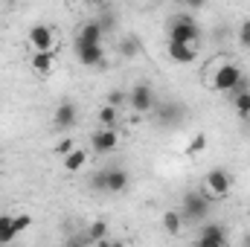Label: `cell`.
Segmentation results:
<instances>
[{
  "instance_id": "cell-19",
  "label": "cell",
  "mask_w": 250,
  "mask_h": 247,
  "mask_svg": "<svg viewBox=\"0 0 250 247\" xmlns=\"http://www.w3.org/2000/svg\"><path fill=\"white\" fill-rule=\"evenodd\" d=\"M96 120L102 128H114V125L120 123V108H111V105H102L99 108V114H96Z\"/></svg>"
},
{
  "instance_id": "cell-2",
  "label": "cell",
  "mask_w": 250,
  "mask_h": 247,
  "mask_svg": "<svg viewBox=\"0 0 250 247\" xmlns=\"http://www.w3.org/2000/svg\"><path fill=\"white\" fill-rule=\"evenodd\" d=\"M169 41H175V44H189V47H198V41H201V26L195 23V18L181 15V18H175V21L169 23Z\"/></svg>"
},
{
  "instance_id": "cell-5",
  "label": "cell",
  "mask_w": 250,
  "mask_h": 247,
  "mask_svg": "<svg viewBox=\"0 0 250 247\" xmlns=\"http://www.w3.org/2000/svg\"><path fill=\"white\" fill-rule=\"evenodd\" d=\"M26 38H29V47H32V53H56V32H53V26L50 23H32L29 26V32H26Z\"/></svg>"
},
{
  "instance_id": "cell-1",
  "label": "cell",
  "mask_w": 250,
  "mask_h": 247,
  "mask_svg": "<svg viewBox=\"0 0 250 247\" xmlns=\"http://www.w3.org/2000/svg\"><path fill=\"white\" fill-rule=\"evenodd\" d=\"M212 90H221V93H236L242 84H245V73H242V67L236 62H224L218 64V70H215V76H212Z\"/></svg>"
},
{
  "instance_id": "cell-20",
  "label": "cell",
  "mask_w": 250,
  "mask_h": 247,
  "mask_svg": "<svg viewBox=\"0 0 250 247\" xmlns=\"http://www.w3.org/2000/svg\"><path fill=\"white\" fill-rule=\"evenodd\" d=\"M198 239H227V230L224 224H204L198 230Z\"/></svg>"
},
{
  "instance_id": "cell-21",
  "label": "cell",
  "mask_w": 250,
  "mask_h": 247,
  "mask_svg": "<svg viewBox=\"0 0 250 247\" xmlns=\"http://www.w3.org/2000/svg\"><path fill=\"white\" fill-rule=\"evenodd\" d=\"M181 114H184V111H181L178 105H166V108L160 111V125H178L181 123Z\"/></svg>"
},
{
  "instance_id": "cell-4",
  "label": "cell",
  "mask_w": 250,
  "mask_h": 247,
  "mask_svg": "<svg viewBox=\"0 0 250 247\" xmlns=\"http://www.w3.org/2000/svg\"><path fill=\"white\" fill-rule=\"evenodd\" d=\"M230 189H233V178H230V172H224V169H209L207 175H204V195L212 201V198H227L230 195Z\"/></svg>"
},
{
  "instance_id": "cell-27",
  "label": "cell",
  "mask_w": 250,
  "mask_h": 247,
  "mask_svg": "<svg viewBox=\"0 0 250 247\" xmlns=\"http://www.w3.org/2000/svg\"><path fill=\"white\" fill-rule=\"evenodd\" d=\"M29 224H32V215H15V227H18V236H21L23 230H29Z\"/></svg>"
},
{
  "instance_id": "cell-22",
  "label": "cell",
  "mask_w": 250,
  "mask_h": 247,
  "mask_svg": "<svg viewBox=\"0 0 250 247\" xmlns=\"http://www.w3.org/2000/svg\"><path fill=\"white\" fill-rule=\"evenodd\" d=\"M204 148H207V134H195V137H192V143L187 145V154H189V157H192V154H201Z\"/></svg>"
},
{
  "instance_id": "cell-25",
  "label": "cell",
  "mask_w": 250,
  "mask_h": 247,
  "mask_svg": "<svg viewBox=\"0 0 250 247\" xmlns=\"http://www.w3.org/2000/svg\"><path fill=\"white\" fill-rule=\"evenodd\" d=\"M73 148H76V143H73V137H64L62 143L56 145V154H59V157H67V154H70Z\"/></svg>"
},
{
  "instance_id": "cell-8",
  "label": "cell",
  "mask_w": 250,
  "mask_h": 247,
  "mask_svg": "<svg viewBox=\"0 0 250 247\" xmlns=\"http://www.w3.org/2000/svg\"><path fill=\"white\" fill-rule=\"evenodd\" d=\"M102 41H105V29L99 21H87L76 32V47H102Z\"/></svg>"
},
{
  "instance_id": "cell-10",
  "label": "cell",
  "mask_w": 250,
  "mask_h": 247,
  "mask_svg": "<svg viewBox=\"0 0 250 247\" xmlns=\"http://www.w3.org/2000/svg\"><path fill=\"white\" fill-rule=\"evenodd\" d=\"M90 145L96 154H111L117 145H120V134L114 128H99L93 137H90Z\"/></svg>"
},
{
  "instance_id": "cell-6",
  "label": "cell",
  "mask_w": 250,
  "mask_h": 247,
  "mask_svg": "<svg viewBox=\"0 0 250 247\" xmlns=\"http://www.w3.org/2000/svg\"><path fill=\"white\" fill-rule=\"evenodd\" d=\"M209 212V198L204 192H187L184 204H181V215L184 221H204Z\"/></svg>"
},
{
  "instance_id": "cell-3",
  "label": "cell",
  "mask_w": 250,
  "mask_h": 247,
  "mask_svg": "<svg viewBox=\"0 0 250 247\" xmlns=\"http://www.w3.org/2000/svg\"><path fill=\"white\" fill-rule=\"evenodd\" d=\"M128 184H131L128 172H125V169H117V166L102 169V172L93 178V186H96V189L111 192V195H120V192H125V189H128Z\"/></svg>"
},
{
  "instance_id": "cell-15",
  "label": "cell",
  "mask_w": 250,
  "mask_h": 247,
  "mask_svg": "<svg viewBox=\"0 0 250 247\" xmlns=\"http://www.w3.org/2000/svg\"><path fill=\"white\" fill-rule=\"evenodd\" d=\"M163 230H166L169 236H181V230H184V215H181V209H166V212H163Z\"/></svg>"
},
{
  "instance_id": "cell-26",
  "label": "cell",
  "mask_w": 250,
  "mask_h": 247,
  "mask_svg": "<svg viewBox=\"0 0 250 247\" xmlns=\"http://www.w3.org/2000/svg\"><path fill=\"white\" fill-rule=\"evenodd\" d=\"M192 247H227V239H195Z\"/></svg>"
},
{
  "instance_id": "cell-9",
  "label": "cell",
  "mask_w": 250,
  "mask_h": 247,
  "mask_svg": "<svg viewBox=\"0 0 250 247\" xmlns=\"http://www.w3.org/2000/svg\"><path fill=\"white\" fill-rule=\"evenodd\" d=\"M79 123V108H76V102H70V99H64L62 105H56V111H53V125L56 128H73V125Z\"/></svg>"
},
{
  "instance_id": "cell-23",
  "label": "cell",
  "mask_w": 250,
  "mask_h": 247,
  "mask_svg": "<svg viewBox=\"0 0 250 247\" xmlns=\"http://www.w3.org/2000/svg\"><path fill=\"white\" fill-rule=\"evenodd\" d=\"M125 102H128V93H125V90H111L105 105H111V108H123Z\"/></svg>"
},
{
  "instance_id": "cell-14",
  "label": "cell",
  "mask_w": 250,
  "mask_h": 247,
  "mask_svg": "<svg viewBox=\"0 0 250 247\" xmlns=\"http://www.w3.org/2000/svg\"><path fill=\"white\" fill-rule=\"evenodd\" d=\"M84 163H87V151L84 148H73L67 157H62V166H64V172H79V169H84Z\"/></svg>"
},
{
  "instance_id": "cell-17",
  "label": "cell",
  "mask_w": 250,
  "mask_h": 247,
  "mask_svg": "<svg viewBox=\"0 0 250 247\" xmlns=\"http://www.w3.org/2000/svg\"><path fill=\"white\" fill-rule=\"evenodd\" d=\"M84 239H87V242H96V245H102V242L108 239V221H102V218L90 221V224H87V230H84Z\"/></svg>"
},
{
  "instance_id": "cell-29",
  "label": "cell",
  "mask_w": 250,
  "mask_h": 247,
  "mask_svg": "<svg viewBox=\"0 0 250 247\" xmlns=\"http://www.w3.org/2000/svg\"><path fill=\"white\" fill-rule=\"evenodd\" d=\"M87 245H90V242H87L84 236H70V239H67V245H64V247H87Z\"/></svg>"
},
{
  "instance_id": "cell-11",
  "label": "cell",
  "mask_w": 250,
  "mask_h": 247,
  "mask_svg": "<svg viewBox=\"0 0 250 247\" xmlns=\"http://www.w3.org/2000/svg\"><path fill=\"white\" fill-rule=\"evenodd\" d=\"M166 56H169L175 64H192L195 59H198V47H189V44H175V41H169V44H166Z\"/></svg>"
},
{
  "instance_id": "cell-18",
  "label": "cell",
  "mask_w": 250,
  "mask_h": 247,
  "mask_svg": "<svg viewBox=\"0 0 250 247\" xmlns=\"http://www.w3.org/2000/svg\"><path fill=\"white\" fill-rule=\"evenodd\" d=\"M18 239V227H15V215H0V245H9Z\"/></svg>"
},
{
  "instance_id": "cell-12",
  "label": "cell",
  "mask_w": 250,
  "mask_h": 247,
  "mask_svg": "<svg viewBox=\"0 0 250 247\" xmlns=\"http://www.w3.org/2000/svg\"><path fill=\"white\" fill-rule=\"evenodd\" d=\"M76 59L84 67H105V47H76Z\"/></svg>"
},
{
  "instance_id": "cell-16",
  "label": "cell",
  "mask_w": 250,
  "mask_h": 247,
  "mask_svg": "<svg viewBox=\"0 0 250 247\" xmlns=\"http://www.w3.org/2000/svg\"><path fill=\"white\" fill-rule=\"evenodd\" d=\"M233 108H236V114H239L242 120H250V90L245 84L233 93Z\"/></svg>"
},
{
  "instance_id": "cell-28",
  "label": "cell",
  "mask_w": 250,
  "mask_h": 247,
  "mask_svg": "<svg viewBox=\"0 0 250 247\" xmlns=\"http://www.w3.org/2000/svg\"><path fill=\"white\" fill-rule=\"evenodd\" d=\"M120 53H123V56H134V53H137V41H134V38H128V41H123Z\"/></svg>"
},
{
  "instance_id": "cell-7",
  "label": "cell",
  "mask_w": 250,
  "mask_h": 247,
  "mask_svg": "<svg viewBox=\"0 0 250 247\" xmlns=\"http://www.w3.org/2000/svg\"><path fill=\"white\" fill-rule=\"evenodd\" d=\"M128 105L134 114H151L154 105H157V96H154V87L151 84H137L128 90Z\"/></svg>"
},
{
  "instance_id": "cell-13",
  "label": "cell",
  "mask_w": 250,
  "mask_h": 247,
  "mask_svg": "<svg viewBox=\"0 0 250 247\" xmlns=\"http://www.w3.org/2000/svg\"><path fill=\"white\" fill-rule=\"evenodd\" d=\"M29 67L38 73V76H50L56 70V53H32Z\"/></svg>"
},
{
  "instance_id": "cell-24",
  "label": "cell",
  "mask_w": 250,
  "mask_h": 247,
  "mask_svg": "<svg viewBox=\"0 0 250 247\" xmlns=\"http://www.w3.org/2000/svg\"><path fill=\"white\" fill-rule=\"evenodd\" d=\"M239 44L242 47H250V18H245L239 23Z\"/></svg>"
}]
</instances>
